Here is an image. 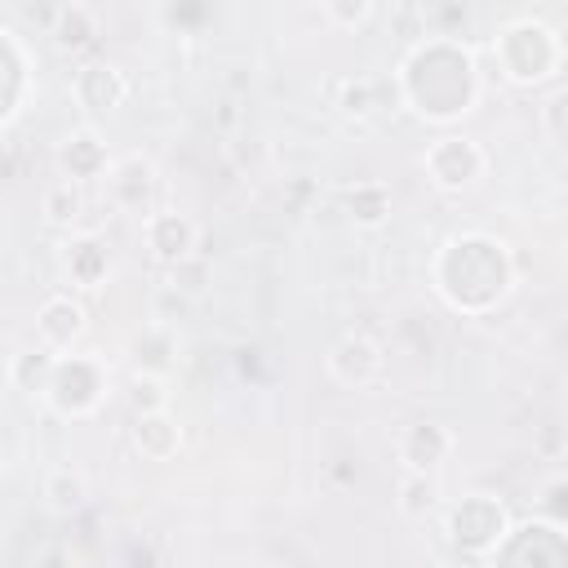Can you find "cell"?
Masks as SVG:
<instances>
[{
  "label": "cell",
  "instance_id": "cell-1",
  "mask_svg": "<svg viewBox=\"0 0 568 568\" xmlns=\"http://www.w3.org/2000/svg\"><path fill=\"white\" fill-rule=\"evenodd\" d=\"M395 80H399L404 106L430 124H453L479 102V67H475V53L457 36L417 40L399 58Z\"/></svg>",
  "mask_w": 568,
  "mask_h": 568
},
{
  "label": "cell",
  "instance_id": "cell-2",
  "mask_svg": "<svg viewBox=\"0 0 568 568\" xmlns=\"http://www.w3.org/2000/svg\"><path fill=\"white\" fill-rule=\"evenodd\" d=\"M430 275H435V293L453 311L484 315L515 284L510 244L497 240V235H488V231H462V235H453V240L439 244Z\"/></svg>",
  "mask_w": 568,
  "mask_h": 568
},
{
  "label": "cell",
  "instance_id": "cell-3",
  "mask_svg": "<svg viewBox=\"0 0 568 568\" xmlns=\"http://www.w3.org/2000/svg\"><path fill=\"white\" fill-rule=\"evenodd\" d=\"M493 58H497V67H501V75L510 84L532 89V84H541V80H550L559 71L564 44L541 18H510L493 36Z\"/></svg>",
  "mask_w": 568,
  "mask_h": 568
},
{
  "label": "cell",
  "instance_id": "cell-4",
  "mask_svg": "<svg viewBox=\"0 0 568 568\" xmlns=\"http://www.w3.org/2000/svg\"><path fill=\"white\" fill-rule=\"evenodd\" d=\"M506 537H510V510L493 493H466L462 501L448 506V541L462 555L488 559Z\"/></svg>",
  "mask_w": 568,
  "mask_h": 568
},
{
  "label": "cell",
  "instance_id": "cell-5",
  "mask_svg": "<svg viewBox=\"0 0 568 568\" xmlns=\"http://www.w3.org/2000/svg\"><path fill=\"white\" fill-rule=\"evenodd\" d=\"M106 395V364L98 355H58L53 364V377L44 386V399L53 413L62 417H89Z\"/></svg>",
  "mask_w": 568,
  "mask_h": 568
},
{
  "label": "cell",
  "instance_id": "cell-6",
  "mask_svg": "<svg viewBox=\"0 0 568 568\" xmlns=\"http://www.w3.org/2000/svg\"><path fill=\"white\" fill-rule=\"evenodd\" d=\"M422 169H426L430 186L457 195V191H470V186L484 178L488 155H484L479 142H470V138H462V133H444V138H435V142L426 146Z\"/></svg>",
  "mask_w": 568,
  "mask_h": 568
},
{
  "label": "cell",
  "instance_id": "cell-7",
  "mask_svg": "<svg viewBox=\"0 0 568 568\" xmlns=\"http://www.w3.org/2000/svg\"><path fill=\"white\" fill-rule=\"evenodd\" d=\"M382 346L368 337V333H359V328H351V333H342L333 346H328V373H333V382H342V386H351V390H364V386H373L377 377H382Z\"/></svg>",
  "mask_w": 568,
  "mask_h": 568
},
{
  "label": "cell",
  "instance_id": "cell-8",
  "mask_svg": "<svg viewBox=\"0 0 568 568\" xmlns=\"http://www.w3.org/2000/svg\"><path fill=\"white\" fill-rule=\"evenodd\" d=\"M142 235H146V248L155 253V262L164 266H182L195 257V244H200V226L178 213V209H155L142 217Z\"/></svg>",
  "mask_w": 568,
  "mask_h": 568
},
{
  "label": "cell",
  "instance_id": "cell-9",
  "mask_svg": "<svg viewBox=\"0 0 568 568\" xmlns=\"http://www.w3.org/2000/svg\"><path fill=\"white\" fill-rule=\"evenodd\" d=\"M151 191H155V164L142 155V151H129V155H120L115 164H111V173H106V195L115 200V209H124V213H155V209H146L151 204Z\"/></svg>",
  "mask_w": 568,
  "mask_h": 568
},
{
  "label": "cell",
  "instance_id": "cell-10",
  "mask_svg": "<svg viewBox=\"0 0 568 568\" xmlns=\"http://www.w3.org/2000/svg\"><path fill=\"white\" fill-rule=\"evenodd\" d=\"M453 448H457V435L444 422H413L399 435V462L413 475H435L453 457Z\"/></svg>",
  "mask_w": 568,
  "mask_h": 568
},
{
  "label": "cell",
  "instance_id": "cell-11",
  "mask_svg": "<svg viewBox=\"0 0 568 568\" xmlns=\"http://www.w3.org/2000/svg\"><path fill=\"white\" fill-rule=\"evenodd\" d=\"M36 337L44 351L53 355H71L75 342L84 337V306L67 293H53L40 311H36Z\"/></svg>",
  "mask_w": 568,
  "mask_h": 568
},
{
  "label": "cell",
  "instance_id": "cell-12",
  "mask_svg": "<svg viewBox=\"0 0 568 568\" xmlns=\"http://www.w3.org/2000/svg\"><path fill=\"white\" fill-rule=\"evenodd\" d=\"M71 93H75V102L84 106V111H115L124 98H129V80H124V71L115 67V62H84V67H75V75H71Z\"/></svg>",
  "mask_w": 568,
  "mask_h": 568
},
{
  "label": "cell",
  "instance_id": "cell-13",
  "mask_svg": "<svg viewBox=\"0 0 568 568\" xmlns=\"http://www.w3.org/2000/svg\"><path fill=\"white\" fill-rule=\"evenodd\" d=\"M0 67H4V93H0V120L13 124L27 93H31V53L13 27H0Z\"/></svg>",
  "mask_w": 568,
  "mask_h": 568
},
{
  "label": "cell",
  "instance_id": "cell-14",
  "mask_svg": "<svg viewBox=\"0 0 568 568\" xmlns=\"http://www.w3.org/2000/svg\"><path fill=\"white\" fill-rule=\"evenodd\" d=\"M58 160H62V169H67V182H98V178H106L111 173V155H106V142L93 133V129H71L67 138H62V146H58Z\"/></svg>",
  "mask_w": 568,
  "mask_h": 568
},
{
  "label": "cell",
  "instance_id": "cell-15",
  "mask_svg": "<svg viewBox=\"0 0 568 568\" xmlns=\"http://www.w3.org/2000/svg\"><path fill=\"white\" fill-rule=\"evenodd\" d=\"M133 448L146 457V462H169L178 457L182 448V426L169 408L160 413H133Z\"/></svg>",
  "mask_w": 568,
  "mask_h": 568
},
{
  "label": "cell",
  "instance_id": "cell-16",
  "mask_svg": "<svg viewBox=\"0 0 568 568\" xmlns=\"http://www.w3.org/2000/svg\"><path fill=\"white\" fill-rule=\"evenodd\" d=\"M62 266H67L71 284H80V288H98L111 275V257L98 235H71L62 248Z\"/></svg>",
  "mask_w": 568,
  "mask_h": 568
},
{
  "label": "cell",
  "instance_id": "cell-17",
  "mask_svg": "<svg viewBox=\"0 0 568 568\" xmlns=\"http://www.w3.org/2000/svg\"><path fill=\"white\" fill-rule=\"evenodd\" d=\"M49 36L58 40V49H71V53L75 49H89L98 40V13L89 4H80V0L58 4L49 13Z\"/></svg>",
  "mask_w": 568,
  "mask_h": 568
},
{
  "label": "cell",
  "instance_id": "cell-18",
  "mask_svg": "<svg viewBox=\"0 0 568 568\" xmlns=\"http://www.w3.org/2000/svg\"><path fill=\"white\" fill-rule=\"evenodd\" d=\"M342 200H346V213H351L355 226H382L390 217V191H386V182H355V186H346Z\"/></svg>",
  "mask_w": 568,
  "mask_h": 568
},
{
  "label": "cell",
  "instance_id": "cell-19",
  "mask_svg": "<svg viewBox=\"0 0 568 568\" xmlns=\"http://www.w3.org/2000/svg\"><path fill=\"white\" fill-rule=\"evenodd\" d=\"M435 506H439V484H435V475H413V470H404V479H399V515L426 519Z\"/></svg>",
  "mask_w": 568,
  "mask_h": 568
},
{
  "label": "cell",
  "instance_id": "cell-20",
  "mask_svg": "<svg viewBox=\"0 0 568 568\" xmlns=\"http://www.w3.org/2000/svg\"><path fill=\"white\" fill-rule=\"evenodd\" d=\"M337 111L351 120H368L377 111V84L368 75H346L337 80Z\"/></svg>",
  "mask_w": 568,
  "mask_h": 568
},
{
  "label": "cell",
  "instance_id": "cell-21",
  "mask_svg": "<svg viewBox=\"0 0 568 568\" xmlns=\"http://www.w3.org/2000/svg\"><path fill=\"white\" fill-rule=\"evenodd\" d=\"M532 506H537V519H541V524L568 532V475H550V479L537 488Z\"/></svg>",
  "mask_w": 568,
  "mask_h": 568
},
{
  "label": "cell",
  "instance_id": "cell-22",
  "mask_svg": "<svg viewBox=\"0 0 568 568\" xmlns=\"http://www.w3.org/2000/svg\"><path fill=\"white\" fill-rule=\"evenodd\" d=\"M53 364H58V355L44 351V346H36V351H27V355L13 359V382H18L22 390H40V395H44V386H49V377H53Z\"/></svg>",
  "mask_w": 568,
  "mask_h": 568
},
{
  "label": "cell",
  "instance_id": "cell-23",
  "mask_svg": "<svg viewBox=\"0 0 568 568\" xmlns=\"http://www.w3.org/2000/svg\"><path fill=\"white\" fill-rule=\"evenodd\" d=\"M44 497H49L53 510H75V506L89 497V484H84L71 466H58V470H49V479H44Z\"/></svg>",
  "mask_w": 568,
  "mask_h": 568
},
{
  "label": "cell",
  "instance_id": "cell-24",
  "mask_svg": "<svg viewBox=\"0 0 568 568\" xmlns=\"http://www.w3.org/2000/svg\"><path fill=\"white\" fill-rule=\"evenodd\" d=\"M80 213H84V195H80L75 182H58V186L44 191V217L53 226H71Z\"/></svg>",
  "mask_w": 568,
  "mask_h": 568
},
{
  "label": "cell",
  "instance_id": "cell-25",
  "mask_svg": "<svg viewBox=\"0 0 568 568\" xmlns=\"http://www.w3.org/2000/svg\"><path fill=\"white\" fill-rule=\"evenodd\" d=\"M129 404H133V413H160V408H169L164 382L155 373H138L133 377V390H129Z\"/></svg>",
  "mask_w": 568,
  "mask_h": 568
},
{
  "label": "cell",
  "instance_id": "cell-26",
  "mask_svg": "<svg viewBox=\"0 0 568 568\" xmlns=\"http://www.w3.org/2000/svg\"><path fill=\"white\" fill-rule=\"evenodd\" d=\"M541 129H546L559 146H568V84L555 89V93L541 102Z\"/></svg>",
  "mask_w": 568,
  "mask_h": 568
},
{
  "label": "cell",
  "instance_id": "cell-27",
  "mask_svg": "<svg viewBox=\"0 0 568 568\" xmlns=\"http://www.w3.org/2000/svg\"><path fill=\"white\" fill-rule=\"evenodd\" d=\"M333 27H364L377 9L368 4V0H324V9H320Z\"/></svg>",
  "mask_w": 568,
  "mask_h": 568
}]
</instances>
